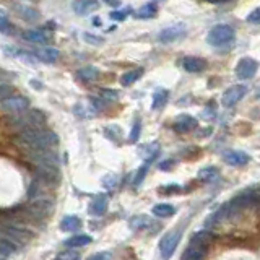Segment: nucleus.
<instances>
[{"instance_id":"1","label":"nucleus","mask_w":260,"mask_h":260,"mask_svg":"<svg viewBox=\"0 0 260 260\" xmlns=\"http://www.w3.org/2000/svg\"><path fill=\"white\" fill-rule=\"evenodd\" d=\"M15 145L20 146L22 150L28 151H36V150H49L57 146L59 143V137L57 133H54L52 130H46V129H30V130H23L20 132L15 137Z\"/></svg>"},{"instance_id":"2","label":"nucleus","mask_w":260,"mask_h":260,"mask_svg":"<svg viewBox=\"0 0 260 260\" xmlns=\"http://www.w3.org/2000/svg\"><path fill=\"white\" fill-rule=\"evenodd\" d=\"M46 122V114L39 109H26L18 114H13L9 119V125L17 130H30V129H39Z\"/></svg>"},{"instance_id":"3","label":"nucleus","mask_w":260,"mask_h":260,"mask_svg":"<svg viewBox=\"0 0 260 260\" xmlns=\"http://www.w3.org/2000/svg\"><path fill=\"white\" fill-rule=\"evenodd\" d=\"M236 41V31L229 25H216L210 30L207 43L213 47H228Z\"/></svg>"},{"instance_id":"4","label":"nucleus","mask_w":260,"mask_h":260,"mask_svg":"<svg viewBox=\"0 0 260 260\" xmlns=\"http://www.w3.org/2000/svg\"><path fill=\"white\" fill-rule=\"evenodd\" d=\"M28 158L34 164V167H59L60 159L59 154L52 148L49 150H36V151H28Z\"/></svg>"},{"instance_id":"5","label":"nucleus","mask_w":260,"mask_h":260,"mask_svg":"<svg viewBox=\"0 0 260 260\" xmlns=\"http://www.w3.org/2000/svg\"><path fill=\"white\" fill-rule=\"evenodd\" d=\"M181 236H182L181 231H169V233H166L163 237H161L159 252H161L163 260H169L174 255L176 249H178V244L181 241Z\"/></svg>"},{"instance_id":"6","label":"nucleus","mask_w":260,"mask_h":260,"mask_svg":"<svg viewBox=\"0 0 260 260\" xmlns=\"http://www.w3.org/2000/svg\"><path fill=\"white\" fill-rule=\"evenodd\" d=\"M0 109L9 112V114H18V112L30 109V100L26 96L13 95L0 101Z\"/></svg>"},{"instance_id":"7","label":"nucleus","mask_w":260,"mask_h":260,"mask_svg":"<svg viewBox=\"0 0 260 260\" xmlns=\"http://www.w3.org/2000/svg\"><path fill=\"white\" fill-rule=\"evenodd\" d=\"M257 70H258V62L255 59L242 57L236 65V76L242 81L250 80V78H254V76H255Z\"/></svg>"},{"instance_id":"8","label":"nucleus","mask_w":260,"mask_h":260,"mask_svg":"<svg viewBox=\"0 0 260 260\" xmlns=\"http://www.w3.org/2000/svg\"><path fill=\"white\" fill-rule=\"evenodd\" d=\"M186 34H187V30L184 25H176V26H169L161 30L158 34V41L163 44H171L179 39H184Z\"/></svg>"},{"instance_id":"9","label":"nucleus","mask_w":260,"mask_h":260,"mask_svg":"<svg viewBox=\"0 0 260 260\" xmlns=\"http://www.w3.org/2000/svg\"><path fill=\"white\" fill-rule=\"evenodd\" d=\"M247 95V86L245 85H234V86H229L226 91L223 93L221 98V103L224 108H233L234 104H237L242 98Z\"/></svg>"},{"instance_id":"10","label":"nucleus","mask_w":260,"mask_h":260,"mask_svg":"<svg viewBox=\"0 0 260 260\" xmlns=\"http://www.w3.org/2000/svg\"><path fill=\"white\" fill-rule=\"evenodd\" d=\"M72 9L76 15L85 17L100 9V2H98V0H73Z\"/></svg>"},{"instance_id":"11","label":"nucleus","mask_w":260,"mask_h":260,"mask_svg":"<svg viewBox=\"0 0 260 260\" xmlns=\"http://www.w3.org/2000/svg\"><path fill=\"white\" fill-rule=\"evenodd\" d=\"M197 125H199V122H197V119L192 117V116H189V114H181L178 119H176V122H174V130L178 132V133H187V132H191L194 130Z\"/></svg>"},{"instance_id":"12","label":"nucleus","mask_w":260,"mask_h":260,"mask_svg":"<svg viewBox=\"0 0 260 260\" xmlns=\"http://www.w3.org/2000/svg\"><path fill=\"white\" fill-rule=\"evenodd\" d=\"M13 10L18 13L20 18L25 20V22H28V23H38L41 20V13L30 5H15L13 7Z\"/></svg>"},{"instance_id":"13","label":"nucleus","mask_w":260,"mask_h":260,"mask_svg":"<svg viewBox=\"0 0 260 260\" xmlns=\"http://www.w3.org/2000/svg\"><path fill=\"white\" fill-rule=\"evenodd\" d=\"M182 67L189 73H200L207 68V60L202 57H195V55H189L182 60Z\"/></svg>"},{"instance_id":"14","label":"nucleus","mask_w":260,"mask_h":260,"mask_svg":"<svg viewBox=\"0 0 260 260\" xmlns=\"http://www.w3.org/2000/svg\"><path fill=\"white\" fill-rule=\"evenodd\" d=\"M207 254V245H202L199 242H191V245L186 249L182 260H203Z\"/></svg>"},{"instance_id":"15","label":"nucleus","mask_w":260,"mask_h":260,"mask_svg":"<svg viewBox=\"0 0 260 260\" xmlns=\"http://www.w3.org/2000/svg\"><path fill=\"white\" fill-rule=\"evenodd\" d=\"M224 161L231 166H244L250 161V156L245 151L234 150V151H228L226 154H224Z\"/></svg>"},{"instance_id":"16","label":"nucleus","mask_w":260,"mask_h":260,"mask_svg":"<svg viewBox=\"0 0 260 260\" xmlns=\"http://www.w3.org/2000/svg\"><path fill=\"white\" fill-rule=\"evenodd\" d=\"M22 38L28 43H34V44H47L49 43V36L44 31L39 30H26L22 33Z\"/></svg>"},{"instance_id":"17","label":"nucleus","mask_w":260,"mask_h":260,"mask_svg":"<svg viewBox=\"0 0 260 260\" xmlns=\"http://www.w3.org/2000/svg\"><path fill=\"white\" fill-rule=\"evenodd\" d=\"M106 210H108V197L106 195H96L95 197V200L91 202V207H90V212L96 215V216H101L106 213Z\"/></svg>"},{"instance_id":"18","label":"nucleus","mask_w":260,"mask_h":260,"mask_svg":"<svg viewBox=\"0 0 260 260\" xmlns=\"http://www.w3.org/2000/svg\"><path fill=\"white\" fill-rule=\"evenodd\" d=\"M158 153H159V145L156 142L140 146V156L145 159V163H151L158 156Z\"/></svg>"},{"instance_id":"19","label":"nucleus","mask_w":260,"mask_h":260,"mask_svg":"<svg viewBox=\"0 0 260 260\" xmlns=\"http://www.w3.org/2000/svg\"><path fill=\"white\" fill-rule=\"evenodd\" d=\"M145 73V70L142 67L138 68H133V70H129V72H125L122 76H121V85L122 86H132L133 83L138 81L142 78V75Z\"/></svg>"},{"instance_id":"20","label":"nucleus","mask_w":260,"mask_h":260,"mask_svg":"<svg viewBox=\"0 0 260 260\" xmlns=\"http://www.w3.org/2000/svg\"><path fill=\"white\" fill-rule=\"evenodd\" d=\"M81 220L75 215H68L65 216L64 220L60 221V229L67 231V233H73V231H78L81 228Z\"/></svg>"},{"instance_id":"21","label":"nucleus","mask_w":260,"mask_h":260,"mask_svg":"<svg viewBox=\"0 0 260 260\" xmlns=\"http://www.w3.org/2000/svg\"><path fill=\"white\" fill-rule=\"evenodd\" d=\"M167 100H169V91L167 90H156L153 95V101H151V109L158 111V109H163L166 106Z\"/></svg>"},{"instance_id":"22","label":"nucleus","mask_w":260,"mask_h":260,"mask_svg":"<svg viewBox=\"0 0 260 260\" xmlns=\"http://www.w3.org/2000/svg\"><path fill=\"white\" fill-rule=\"evenodd\" d=\"M129 224H130L132 229H146V228L154 226V221L146 215H137L129 221Z\"/></svg>"},{"instance_id":"23","label":"nucleus","mask_w":260,"mask_h":260,"mask_svg":"<svg viewBox=\"0 0 260 260\" xmlns=\"http://www.w3.org/2000/svg\"><path fill=\"white\" fill-rule=\"evenodd\" d=\"M38 54V59L43 60V62H47V64H52L59 59V51L55 47H41L39 51L36 52Z\"/></svg>"},{"instance_id":"24","label":"nucleus","mask_w":260,"mask_h":260,"mask_svg":"<svg viewBox=\"0 0 260 260\" xmlns=\"http://www.w3.org/2000/svg\"><path fill=\"white\" fill-rule=\"evenodd\" d=\"M156 12H158L156 4H153V2L145 4L143 7H140V9L135 12V18H138V20H148V18H153L154 15H156Z\"/></svg>"},{"instance_id":"25","label":"nucleus","mask_w":260,"mask_h":260,"mask_svg":"<svg viewBox=\"0 0 260 260\" xmlns=\"http://www.w3.org/2000/svg\"><path fill=\"white\" fill-rule=\"evenodd\" d=\"M76 76L81 80V81H95L98 76H100V70H98L96 67H85L76 72Z\"/></svg>"},{"instance_id":"26","label":"nucleus","mask_w":260,"mask_h":260,"mask_svg":"<svg viewBox=\"0 0 260 260\" xmlns=\"http://www.w3.org/2000/svg\"><path fill=\"white\" fill-rule=\"evenodd\" d=\"M91 242V237L86 234H78V236H73L65 241V245L68 249H75V247H85Z\"/></svg>"},{"instance_id":"27","label":"nucleus","mask_w":260,"mask_h":260,"mask_svg":"<svg viewBox=\"0 0 260 260\" xmlns=\"http://www.w3.org/2000/svg\"><path fill=\"white\" fill-rule=\"evenodd\" d=\"M176 213V210L169 203H158V205L153 207V215L158 218H169Z\"/></svg>"},{"instance_id":"28","label":"nucleus","mask_w":260,"mask_h":260,"mask_svg":"<svg viewBox=\"0 0 260 260\" xmlns=\"http://www.w3.org/2000/svg\"><path fill=\"white\" fill-rule=\"evenodd\" d=\"M192 241L194 242H199V244H202V245H210V242L213 241V234L210 233V231H207V229H202V231H199V233H197L194 237H192Z\"/></svg>"},{"instance_id":"29","label":"nucleus","mask_w":260,"mask_h":260,"mask_svg":"<svg viewBox=\"0 0 260 260\" xmlns=\"http://www.w3.org/2000/svg\"><path fill=\"white\" fill-rule=\"evenodd\" d=\"M216 174H218V169H216V167H213V166H208V167H203V169H200V172H199V178H200V179H205V181H208V179H213V178H216Z\"/></svg>"},{"instance_id":"30","label":"nucleus","mask_w":260,"mask_h":260,"mask_svg":"<svg viewBox=\"0 0 260 260\" xmlns=\"http://www.w3.org/2000/svg\"><path fill=\"white\" fill-rule=\"evenodd\" d=\"M100 95L104 101H117L119 100V91L116 90H106V88H103L100 91Z\"/></svg>"},{"instance_id":"31","label":"nucleus","mask_w":260,"mask_h":260,"mask_svg":"<svg viewBox=\"0 0 260 260\" xmlns=\"http://www.w3.org/2000/svg\"><path fill=\"white\" fill-rule=\"evenodd\" d=\"M146 171H148V163H145V164L137 171L135 179H133V187H138L140 184H142L143 179H145V176H146Z\"/></svg>"},{"instance_id":"32","label":"nucleus","mask_w":260,"mask_h":260,"mask_svg":"<svg viewBox=\"0 0 260 260\" xmlns=\"http://www.w3.org/2000/svg\"><path fill=\"white\" fill-rule=\"evenodd\" d=\"M140 132H142V122H140V119H137L135 122H133V127H132V132H130V137L129 140L132 143H135L138 137H140Z\"/></svg>"},{"instance_id":"33","label":"nucleus","mask_w":260,"mask_h":260,"mask_svg":"<svg viewBox=\"0 0 260 260\" xmlns=\"http://www.w3.org/2000/svg\"><path fill=\"white\" fill-rule=\"evenodd\" d=\"M57 260H80V254L73 249H68L65 252H60L57 255Z\"/></svg>"},{"instance_id":"34","label":"nucleus","mask_w":260,"mask_h":260,"mask_svg":"<svg viewBox=\"0 0 260 260\" xmlns=\"http://www.w3.org/2000/svg\"><path fill=\"white\" fill-rule=\"evenodd\" d=\"M0 33H4V34H13V25L10 23L9 18L0 17Z\"/></svg>"},{"instance_id":"35","label":"nucleus","mask_w":260,"mask_h":260,"mask_svg":"<svg viewBox=\"0 0 260 260\" xmlns=\"http://www.w3.org/2000/svg\"><path fill=\"white\" fill-rule=\"evenodd\" d=\"M132 10L130 9H125V10H117V12H111V18L116 20V22H124L125 18H127V15H130Z\"/></svg>"},{"instance_id":"36","label":"nucleus","mask_w":260,"mask_h":260,"mask_svg":"<svg viewBox=\"0 0 260 260\" xmlns=\"http://www.w3.org/2000/svg\"><path fill=\"white\" fill-rule=\"evenodd\" d=\"M83 39L85 43L88 44H103L104 39L101 36H96V34H91V33H83Z\"/></svg>"},{"instance_id":"37","label":"nucleus","mask_w":260,"mask_h":260,"mask_svg":"<svg viewBox=\"0 0 260 260\" xmlns=\"http://www.w3.org/2000/svg\"><path fill=\"white\" fill-rule=\"evenodd\" d=\"M13 93V86L12 85H7V83H0V101L9 98Z\"/></svg>"},{"instance_id":"38","label":"nucleus","mask_w":260,"mask_h":260,"mask_svg":"<svg viewBox=\"0 0 260 260\" xmlns=\"http://www.w3.org/2000/svg\"><path fill=\"white\" fill-rule=\"evenodd\" d=\"M247 22L250 25H260V7H257L255 10H252L247 17Z\"/></svg>"},{"instance_id":"39","label":"nucleus","mask_w":260,"mask_h":260,"mask_svg":"<svg viewBox=\"0 0 260 260\" xmlns=\"http://www.w3.org/2000/svg\"><path fill=\"white\" fill-rule=\"evenodd\" d=\"M13 252V247L12 245H9L2 237H0V255H4V257H7V255H10Z\"/></svg>"},{"instance_id":"40","label":"nucleus","mask_w":260,"mask_h":260,"mask_svg":"<svg viewBox=\"0 0 260 260\" xmlns=\"http://www.w3.org/2000/svg\"><path fill=\"white\" fill-rule=\"evenodd\" d=\"M116 182H117V178H116V176H106V179L103 181V184L111 189L112 186H116Z\"/></svg>"},{"instance_id":"41","label":"nucleus","mask_w":260,"mask_h":260,"mask_svg":"<svg viewBox=\"0 0 260 260\" xmlns=\"http://www.w3.org/2000/svg\"><path fill=\"white\" fill-rule=\"evenodd\" d=\"M108 258H109V254H106V252H100V254L88 257L86 260H108Z\"/></svg>"},{"instance_id":"42","label":"nucleus","mask_w":260,"mask_h":260,"mask_svg":"<svg viewBox=\"0 0 260 260\" xmlns=\"http://www.w3.org/2000/svg\"><path fill=\"white\" fill-rule=\"evenodd\" d=\"M104 4H108L109 7H121L122 0H104Z\"/></svg>"},{"instance_id":"43","label":"nucleus","mask_w":260,"mask_h":260,"mask_svg":"<svg viewBox=\"0 0 260 260\" xmlns=\"http://www.w3.org/2000/svg\"><path fill=\"white\" fill-rule=\"evenodd\" d=\"M171 164H172V161H163V163L159 164V169H163V171L166 169L167 171L171 167Z\"/></svg>"},{"instance_id":"44","label":"nucleus","mask_w":260,"mask_h":260,"mask_svg":"<svg viewBox=\"0 0 260 260\" xmlns=\"http://www.w3.org/2000/svg\"><path fill=\"white\" fill-rule=\"evenodd\" d=\"M255 98H257V100H260V88L257 90V93H255Z\"/></svg>"}]
</instances>
